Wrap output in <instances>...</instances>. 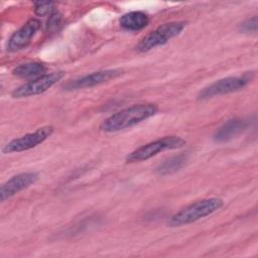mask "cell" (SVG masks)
<instances>
[{
  "mask_svg": "<svg viewBox=\"0 0 258 258\" xmlns=\"http://www.w3.org/2000/svg\"><path fill=\"white\" fill-rule=\"evenodd\" d=\"M223 205V200L219 198H210L198 201L172 215L167 224L170 227H179L194 223L220 210Z\"/></svg>",
  "mask_w": 258,
  "mask_h": 258,
  "instance_id": "obj_2",
  "label": "cell"
},
{
  "mask_svg": "<svg viewBox=\"0 0 258 258\" xmlns=\"http://www.w3.org/2000/svg\"><path fill=\"white\" fill-rule=\"evenodd\" d=\"M38 178V174L33 171L22 172L17 175L12 176L6 182H4L0 187V200L4 202L5 200L13 197L17 192L21 191L24 188H27L29 185L33 184Z\"/></svg>",
  "mask_w": 258,
  "mask_h": 258,
  "instance_id": "obj_10",
  "label": "cell"
},
{
  "mask_svg": "<svg viewBox=\"0 0 258 258\" xmlns=\"http://www.w3.org/2000/svg\"><path fill=\"white\" fill-rule=\"evenodd\" d=\"M187 160V155L177 154L173 155L164 161H162L156 168V172L160 175H167L176 172L181 167L184 166Z\"/></svg>",
  "mask_w": 258,
  "mask_h": 258,
  "instance_id": "obj_13",
  "label": "cell"
},
{
  "mask_svg": "<svg viewBox=\"0 0 258 258\" xmlns=\"http://www.w3.org/2000/svg\"><path fill=\"white\" fill-rule=\"evenodd\" d=\"M46 68L42 62L39 61H28L17 66L13 71L12 74L18 78H31L42 76L45 72Z\"/></svg>",
  "mask_w": 258,
  "mask_h": 258,
  "instance_id": "obj_14",
  "label": "cell"
},
{
  "mask_svg": "<svg viewBox=\"0 0 258 258\" xmlns=\"http://www.w3.org/2000/svg\"><path fill=\"white\" fill-rule=\"evenodd\" d=\"M61 20V15L58 11H53L50 15H49V19L47 21V28L49 30H53L55 28H57V26L59 25Z\"/></svg>",
  "mask_w": 258,
  "mask_h": 258,
  "instance_id": "obj_17",
  "label": "cell"
},
{
  "mask_svg": "<svg viewBox=\"0 0 258 258\" xmlns=\"http://www.w3.org/2000/svg\"><path fill=\"white\" fill-rule=\"evenodd\" d=\"M258 28V19L257 16H253L251 18L246 19L241 24H239V31L243 33H256Z\"/></svg>",
  "mask_w": 258,
  "mask_h": 258,
  "instance_id": "obj_16",
  "label": "cell"
},
{
  "mask_svg": "<svg viewBox=\"0 0 258 258\" xmlns=\"http://www.w3.org/2000/svg\"><path fill=\"white\" fill-rule=\"evenodd\" d=\"M64 72H53L50 74H45L37 79L30 81L12 92V97L15 99L27 98L30 96H35L44 93L58 81L64 77Z\"/></svg>",
  "mask_w": 258,
  "mask_h": 258,
  "instance_id": "obj_6",
  "label": "cell"
},
{
  "mask_svg": "<svg viewBox=\"0 0 258 258\" xmlns=\"http://www.w3.org/2000/svg\"><path fill=\"white\" fill-rule=\"evenodd\" d=\"M250 122L248 119L243 118H233L226 121L214 134V140L216 142H225L228 141L241 132H243Z\"/></svg>",
  "mask_w": 258,
  "mask_h": 258,
  "instance_id": "obj_11",
  "label": "cell"
},
{
  "mask_svg": "<svg viewBox=\"0 0 258 258\" xmlns=\"http://www.w3.org/2000/svg\"><path fill=\"white\" fill-rule=\"evenodd\" d=\"M123 73L120 69H113V70H104L99 72H94L92 74L86 75L84 77H81L79 79L70 81L66 83L62 88L67 91H73V90H80L85 88H91L106 82H109L110 80L116 79L117 77L121 76Z\"/></svg>",
  "mask_w": 258,
  "mask_h": 258,
  "instance_id": "obj_8",
  "label": "cell"
},
{
  "mask_svg": "<svg viewBox=\"0 0 258 258\" xmlns=\"http://www.w3.org/2000/svg\"><path fill=\"white\" fill-rule=\"evenodd\" d=\"M40 21L38 19H30L18 30H16L9 38L7 49L11 52H15L25 48L30 42L37 30L40 28Z\"/></svg>",
  "mask_w": 258,
  "mask_h": 258,
  "instance_id": "obj_9",
  "label": "cell"
},
{
  "mask_svg": "<svg viewBox=\"0 0 258 258\" xmlns=\"http://www.w3.org/2000/svg\"><path fill=\"white\" fill-rule=\"evenodd\" d=\"M185 143L186 141L181 137L165 136L135 149L134 151H132L127 155L126 161L129 163L144 161L155 156L159 152L180 148L184 146Z\"/></svg>",
  "mask_w": 258,
  "mask_h": 258,
  "instance_id": "obj_4",
  "label": "cell"
},
{
  "mask_svg": "<svg viewBox=\"0 0 258 258\" xmlns=\"http://www.w3.org/2000/svg\"><path fill=\"white\" fill-rule=\"evenodd\" d=\"M254 72H247L241 76H232L207 86L198 94L199 100H207L216 96L237 92L249 85L254 79Z\"/></svg>",
  "mask_w": 258,
  "mask_h": 258,
  "instance_id": "obj_3",
  "label": "cell"
},
{
  "mask_svg": "<svg viewBox=\"0 0 258 258\" xmlns=\"http://www.w3.org/2000/svg\"><path fill=\"white\" fill-rule=\"evenodd\" d=\"M120 25L126 30H140L147 26L149 23V17L146 13L141 11H132L121 16Z\"/></svg>",
  "mask_w": 258,
  "mask_h": 258,
  "instance_id": "obj_12",
  "label": "cell"
},
{
  "mask_svg": "<svg viewBox=\"0 0 258 258\" xmlns=\"http://www.w3.org/2000/svg\"><path fill=\"white\" fill-rule=\"evenodd\" d=\"M55 3L52 1H37L34 3V11L38 16L50 15L54 11Z\"/></svg>",
  "mask_w": 258,
  "mask_h": 258,
  "instance_id": "obj_15",
  "label": "cell"
},
{
  "mask_svg": "<svg viewBox=\"0 0 258 258\" xmlns=\"http://www.w3.org/2000/svg\"><path fill=\"white\" fill-rule=\"evenodd\" d=\"M185 25L186 23L183 21H172L164 23L144 36L137 44L136 49L140 52H145L155 48L156 46L165 44L168 40L180 34Z\"/></svg>",
  "mask_w": 258,
  "mask_h": 258,
  "instance_id": "obj_5",
  "label": "cell"
},
{
  "mask_svg": "<svg viewBox=\"0 0 258 258\" xmlns=\"http://www.w3.org/2000/svg\"><path fill=\"white\" fill-rule=\"evenodd\" d=\"M157 111L158 107L152 103L134 105L106 118L100 125V129L104 132L124 130L154 116Z\"/></svg>",
  "mask_w": 258,
  "mask_h": 258,
  "instance_id": "obj_1",
  "label": "cell"
},
{
  "mask_svg": "<svg viewBox=\"0 0 258 258\" xmlns=\"http://www.w3.org/2000/svg\"><path fill=\"white\" fill-rule=\"evenodd\" d=\"M52 132H53L52 126H43L41 128L36 129L34 132L27 133L21 137H18L9 141L2 148V152L7 154V153L29 150L41 144L44 140H46L52 134Z\"/></svg>",
  "mask_w": 258,
  "mask_h": 258,
  "instance_id": "obj_7",
  "label": "cell"
}]
</instances>
